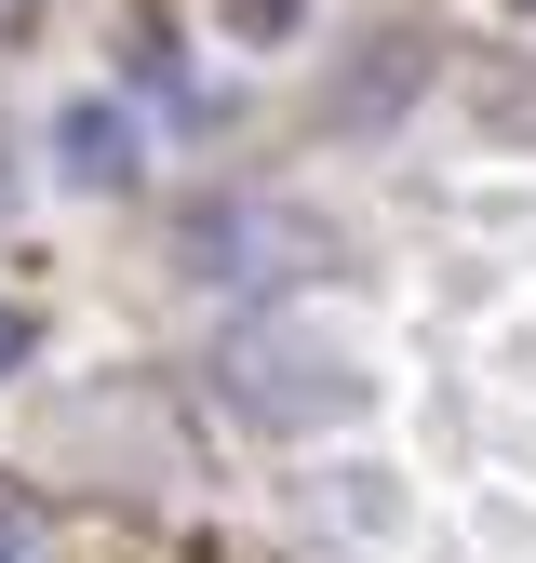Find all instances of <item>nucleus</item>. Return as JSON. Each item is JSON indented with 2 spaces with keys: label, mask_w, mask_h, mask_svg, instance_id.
I'll use <instances>...</instances> for the list:
<instances>
[{
  "label": "nucleus",
  "mask_w": 536,
  "mask_h": 563,
  "mask_svg": "<svg viewBox=\"0 0 536 563\" xmlns=\"http://www.w3.org/2000/svg\"><path fill=\"white\" fill-rule=\"evenodd\" d=\"M67 175H81V188H121L134 175V121L121 108H67Z\"/></svg>",
  "instance_id": "nucleus-1"
},
{
  "label": "nucleus",
  "mask_w": 536,
  "mask_h": 563,
  "mask_svg": "<svg viewBox=\"0 0 536 563\" xmlns=\"http://www.w3.org/2000/svg\"><path fill=\"white\" fill-rule=\"evenodd\" d=\"M295 14H309V0H215V27L255 41V54H268V41H295Z\"/></svg>",
  "instance_id": "nucleus-2"
},
{
  "label": "nucleus",
  "mask_w": 536,
  "mask_h": 563,
  "mask_svg": "<svg viewBox=\"0 0 536 563\" xmlns=\"http://www.w3.org/2000/svg\"><path fill=\"white\" fill-rule=\"evenodd\" d=\"M14 14H27V0H0V27H14Z\"/></svg>",
  "instance_id": "nucleus-5"
},
{
  "label": "nucleus",
  "mask_w": 536,
  "mask_h": 563,
  "mask_svg": "<svg viewBox=\"0 0 536 563\" xmlns=\"http://www.w3.org/2000/svg\"><path fill=\"white\" fill-rule=\"evenodd\" d=\"M510 14H536V0H510Z\"/></svg>",
  "instance_id": "nucleus-6"
},
{
  "label": "nucleus",
  "mask_w": 536,
  "mask_h": 563,
  "mask_svg": "<svg viewBox=\"0 0 536 563\" xmlns=\"http://www.w3.org/2000/svg\"><path fill=\"white\" fill-rule=\"evenodd\" d=\"M27 363V309H0V376H14Z\"/></svg>",
  "instance_id": "nucleus-3"
},
{
  "label": "nucleus",
  "mask_w": 536,
  "mask_h": 563,
  "mask_svg": "<svg viewBox=\"0 0 536 563\" xmlns=\"http://www.w3.org/2000/svg\"><path fill=\"white\" fill-rule=\"evenodd\" d=\"M0 563H27V537H14V523H0Z\"/></svg>",
  "instance_id": "nucleus-4"
}]
</instances>
